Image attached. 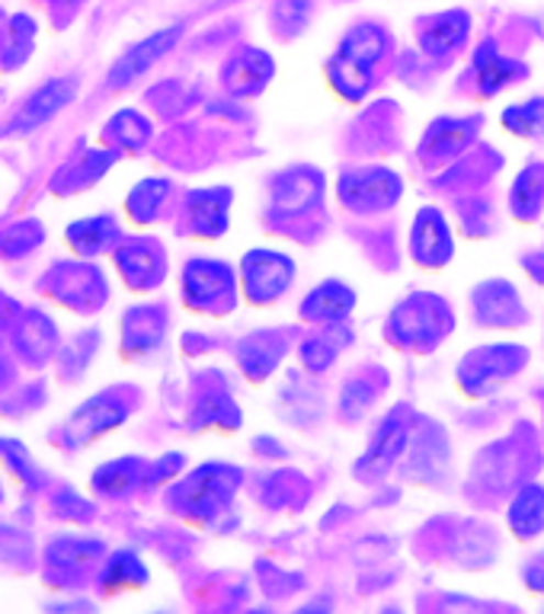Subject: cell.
Returning a JSON list of instances; mask_svg holds the SVG:
<instances>
[{"label": "cell", "instance_id": "obj_1", "mask_svg": "<svg viewBox=\"0 0 544 614\" xmlns=\"http://www.w3.org/2000/svg\"><path fill=\"white\" fill-rule=\"evenodd\" d=\"M180 33V26H174V30H160V33H154V36L145 38V42H138L132 52H125V55L115 62V68L109 71V83H112V87H125V83L138 80L157 58H164V55L177 45Z\"/></svg>", "mask_w": 544, "mask_h": 614}, {"label": "cell", "instance_id": "obj_2", "mask_svg": "<svg viewBox=\"0 0 544 614\" xmlns=\"http://www.w3.org/2000/svg\"><path fill=\"white\" fill-rule=\"evenodd\" d=\"M244 272H247V291H251V298L254 301H273L276 294H282V291L289 289L291 263L282 254L259 250V254L247 256Z\"/></svg>", "mask_w": 544, "mask_h": 614}, {"label": "cell", "instance_id": "obj_3", "mask_svg": "<svg viewBox=\"0 0 544 614\" xmlns=\"http://www.w3.org/2000/svg\"><path fill=\"white\" fill-rule=\"evenodd\" d=\"M398 180L388 170H365L356 177H346L340 186V196L353 209H378L398 199Z\"/></svg>", "mask_w": 544, "mask_h": 614}, {"label": "cell", "instance_id": "obj_4", "mask_svg": "<svg viewBox=\"0 0 544 614\" xmlns=\"http://www.w3.org/2000/svg\"><path fill=\"white\" fill-rule=\"evenodd\" d=\"M234 487H237V470L202 468L192 477V483L186 490V500L199 509V512H215L218 506L227 503V496L234 493Z\"/></svg>", "mask_w": 544, "mask_h": 614}, {"label": "cell", "instance_id": "obj_5", "mask_svg": "<svg viewBox=\"0 0 544 614\" xmlns=\"http://www.w3.org/2000/svg\"><path fill=\"white\" fill-rule=\"evenodd\" d=\"M74 97V83L68 80H52L48 87H42L38 93L30 97V103L23 107V112L13 119V129L20 125V132H30V129H36L42 122H48L58 109L65 107L68 100Z\"/></svg>", "mask_w": 544, "mask_h": 614}, {"label": "cell", "instance_id": "obj_6", "mask_svg": "<svg viewBox=\"0 0 544 614\" xmlns=\"http://www.w3.org/2000/svg\"><path fill=\"white\" fill-rule=\"evenodd\" d=\"M433 298H417L395 314V333L407 343H423L438 333V311Z\"/></svg>", "mask_w": 544, "mask_h": 614}, {"label": "cell", "instance_id": "obj_7", "mask_svg": "<svg viewBox=\"0 0 544 614\" xmlns=\"http://www.w3.org/2000/svg\"><path fill=\"white\" fill-rule=\"evenodd\" d=\"M413 250H417V256H420L426 266H438V263H445L448 254H452L445 221H442L438 212H433V209L420 212V217H417V231H413Z\"/></svg>", "mask_w": 544, "mask_h": 614}, {"label": "cell", "instance_id": "obj_8", "mask_svg": "<svg viewBox=\"0 0 544 614\" xmlns=\"http://www.w3.org/2000/svg\"><path fill=\"white\" fill-rule=\"evenodd\" d=\"M515 356H519V353L509 349V346H497V349H487V353H480V356H471L468 368H462V381H465L471 391L484 388V384H493V381L507 378L509 371L519 365Z\"/></svg>", "mask_w": 544, "mask_h": 614}, {"label": "cell", "instance_id": "obj_9", "mask_svg": "<svg viewBox=\"0 0 544 614\" xmlns=\"http://www.w3.org/2000/svg\"><path fill=\"white\" fill-rule=\"evenodd\" d=\"M509 525L519 538H535L544 528V490L542 487H525L512 506H509Z\"/></svg>", "mask_w": 544, "mask_h": 614}, {"label": "cell", "instance_id": "obj_10", "mask_svg": "<svg viewBox=\"0 0 544 614\" xmlns=\"http://www.w3.org/2000/svg\"><path fill=\"white\" fill-rule=\"evenodd\" d=\"M231 289V272L221 263H192L186 276L189 301H215L218 294Z\"/></svg>", "mask_w": 544, "mask_h": 614}, {"label": "cell", "instance_id": "obj_11", "mask_svg": "<svg viewBox=\"0 0 544 614\" xmlns=\"http://www.w3.org/2000/svg\"><path fill=\"white\" fill-rule=\"evenodd\" d=\"M349 308H353V294L343 286H321L304 301V314L314 321H340L349 314Z\"/></svg>", "mask_w": 544, "mask_h": 614}, {"label": "cell", "instance_id": "obj_12", "mask_svg": "<svg viewBox=\"0 0 544 614\" xmlns=\"http://www.w3.org/2000/svg\"><path fill=\"white\" fill-rule=\"evenodd\" d=\"M465 36H468V16L462 10H452V13H442L433 26L423 33V45H426V52L438 55V52L455 48Z\"/></svg>", "mask_w": 544, "mask_h": 614}, {"label": "cell", "instance_id": "obj_13", "mask_svg": "<svg viewBox=\"0 0 544 614\" xmlns=\"http://www.w3.org/2000/svg\"><path fill=\"white\" fill-rule=\"evenodd\" d=\"M474 65H477V77H480L484 93H497L500 87H507L509 80H515V74H519V65L503 58V55H497L493 45H484V48L477 52V62H474Z\"/></svg>", "mask_w": 544, "mask_h": 614}, {"label": "cell", "instance_id": "obj_14", "mask_svg": "<svg viewBox=\"0 0 544 614\" xmlns=\"http://www.w3.org/2000/svg\"><path fill=\"white\" fill-rule=\"evenodd\" d=\"M269 74H273V62H269L263 52H247L244 58L234 62L227 83H231L237 93H254V90H259V87L266 83Z\"/></svg>", "mask_w": 544, "mask_h": 614}, {"label": "cell", "instance_id": "obj_15", "mask_svg": "<svg viewBox=\"0 0 544 614\" xmlns=\"http://www.w3.org/2000/svg\"><path fill=\"white\" fill-rule=\"evenodd\" d=\"M381 52H385V33L375 30V26H356L349 36L343 38V48H340L343 58H353L365 68H371V62H378Z\"/></svg>", "mask_w": 544, "mask_h": 614}, {"label": "cell", "instance_id": "obj_16", "mask_svg": "<svg viewBox=\"0 0 544 614\" xmlns=\"http://www.w3.org/2000/svg\"><path fill=\"white\" fill-rule=\"evenodd\" d=\"M314 192H318V180L308 177V174H291L286 180L279 182L276 189V205L282 212H301L314 202Z\"/></svg>", "mask_w": 544, "mask_h": 614}, {"label": "cell", "instance_id": "obj_17", "mask_svg": "<svg viewBox=\"0 0 544 614\" xmlns=\"http://www.w3.org/2000/svg\"><path fill=\"white\" fill-rule=\"evenodd\" d=\"M403 442H407V433H403V423L400 420H391V423H385L381 426V433L375 438V445H371V451H368V465L371 468H385V465H391L395 458L400 455V448H403Z\"/></svg>", "mask_w": 544, "mask_h": 614}, {"label": "cell", "instance_id": "obj_18", "mask_svg": "<svg viewBox=\"0 0 544 614\" xmlns=\"http://www.w3.org/2000/svg\"><path fill=\"white\" fill-rule=\"evenodd\" d=\"M503 122H507L512 132H519V135H542L544 132V100H532V103H525V107L507 109Z\"/></svg>", "mask_w": 544, "mask_h": 614}, {"label": "cell", "instance_id": "obj_19", "mask_svg": "<svg viewBox=\"0 0 544 614\" xmlns=\"http://www.w3.org/2000/svg\"><path fill=\"white\" fill-rule=\"evenodd\" d=\"M192 215L202 234H218L224 227V205L215 202V192H199L192 199Z\"/></svg>", "mask_w": 544, "mask_h": 614}, {"label": "cell", "instance_id": "obj_20", "mask_svg": "<svg viewBox=\"0 0 544 614\" xmlns=\"http://www.w3.org/2000/svg\"><path fill=\"white\" fill-rule=\"evenodd\" d=\"M164 192H167V182H157V180H147L142 182L135 192H132V199H129V209L135 212V215L147 221V217L157 212V202L164 199Z\"/></svg>", "mask_w": 544, "mask_h": 614}, {"label": "cell", "instance_id": "obj_21", "mask_svg": "<svg viewBox=\"0 0 544 614\" xmlns=\"http://www.w3.org/2000/svg\"><path fill=\"white\" fill-rule=\"evenodd\" d=\"M539 199H542V182L535 180V174L529 170L522 180L515 182V189H512V202H515L522 212H532V209L539 205Z\"/></svg>", "mask_w": 544, "mask_h": 614}, {"label": "cell", "instance_id": "obj_22", "mask_svg": "<svg viewBox=\"0 0 544 614\" xmlns=\"http://www.w3.org/2000/svg\"><path fill=\"white\" fill-rule=\"evenodd\" d=\"M279 16H282V23H291V30H301L304 16H308V0H282Z\"/></svg>", "mask_w": 544, "mask_h": 614}, {"label": "cell", "instance_id": "obj_23", "mask_svg": "<svg viewBox=\"0 0 544 614\" xmlns=\"http://www.w3.org/2000/svg\"><path fill=\"white\" fill-rule=\"evenodd\" d=\"M330 359H333V353L326 349L321 339H314V343H308V346H304V361H308V365H314V368H324Z\"/></svg>", "mask_w": 544, "mask_h": 614}, {"label": "cell", "instance_id": "obj_24", "mask_svg": "<svg viewBox=\"0 0 544 614\" xmlns=\"http://www.w3.org/2000/svg\"><path fill=\"white\" fill-rule=\"evenodd\" d=\"M532 585H535V589H544V570L542 573H532Z\"/></svg>", "mask_w": 544, "mask_h": 614}]
</instances>
